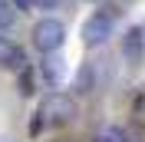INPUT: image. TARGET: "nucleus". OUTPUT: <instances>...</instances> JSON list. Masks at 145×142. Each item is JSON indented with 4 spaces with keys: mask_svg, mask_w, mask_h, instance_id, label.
Returning <instances> with one entry per match:
<instances>
[{
    "mask_svg": "<svg viewBox=\"0 0 145 142\" xmlns=\"http://www.w3.org/2000/svg\"><path fill=\"white\" fill-rule=\"evenodd\" d=\"M63 43H66V27L59 23V20L43 17V20L33 27V46H36L43 56H46V53H56Z\"/></svg>",
    "mask_w": 145,
    "mask_h": 142,
    "instance_id": "obj_1",
    "label": "nucleus"
},
{
    "mask_svg": "<svg viewBox=\"0 0 145 142\" xmlns=\"http://www.w3.org/2000/svg\"><path fill=\"white\" fill-rule=\"evenodd\" d=\"M72 116H76V103L63 93H50L40 103V119L46 126H66V122H72Z\"/></svg>",
    "mask_w": 145,
    "mask_h": 142,
    "instance_id": "obj_2",
    "label": "nucleus"
},
{
    "mask_svg": "<svg viewBox=\"0 0 145 142\" xmlns=\"http://www.w3.org/2000/svg\"><path fill=\"white\" fill-rule=\"evenodd\" d=\"M112 30H116V17L109 13V10H96L86 23H82V43L86 46H102L112 36Z\"/></svg>",
    "mask_w": 145,
    "mask_h": 142,
    "instance_id": "obj_3",
    "label": "nucleus"
},
{
    "mask_svg": "<svg viewBox=\"0 0 145 142\" xmlns=\"http://www.w3.org/2000/svg\"><path fill=\"white\" fill-rule=\"evenodd\" d=\"M0 66H3V70H23V66H27L23 50H20L13 40H7V36H0Z\"/></svg>",
    "mask_w": 145,
    "mask_h": 142,
    "instance_id": "obj_4",
    "label": "nucleus"
},
{
    "mask_svg": "<svg viewBox=\"0 0 145 142\" xmlns=\"http://www.w3.org/2000/svg\"><path fill=\"white\" fill-rule=\"evenodd\" d=\"M142 43H145V36H142L138 27H132L125 36H122V53H125V60L132 63V66L142 63Z\"/></svg>",
    "mask_w": 145,
    "mask_h": 142,
    "instance_id": "obj_5",
    "label": "nucleus"
},
{
    "mask_svg": "<svg viewBox=\"0 0 145 142\" xmlns=\"http://www.w3.org/2000/svg\"><path fill=\"white\" fill-rule=\"evenodd\" d=\"M40 76H43L46 83L59 86V83H63V76H66V66H63V60H59V56H53V53H46L43 66H40Z\"/></svg>",
    "mask_w": 145,
    "mask_h": 142,
    "instance_id": "obj_6",
    "label": "nucleus"
},
{
    "mask_svg": "<svg viewBox=\"0 0 145 142\" xmlns=\"http://www.w3.org/2000/svg\"><path fill=\"white\" fill-rule=\"evenodd\" d=\"M96 142H129V139H125L122 129H102V132L96 135Z\"/></svg>",
    "mask_w": 145,
    "mask_h": 142,
    "instance_id": "obj_7",
    "label": "nucleus"
},
{
    "mask_svg": "<svg viewBox=\"0 0 145 142\" xmlns=\"http://www.w3.org/2000/svg\"><path fill=\"white\" fill-rule=\"evenodd\" d=\"M10 23H13V3L0 0V30H7Z\"/></svg>",
    "mask_w": 145,
    "mask_h": 142,
    "instance_id": "obj_8",
    "label": "nucleus"
},
{
    "mask_svg": "<svg viewBox=\"0 0 145 142\" xmlns=\"http://www.w3.org/2000/svg\"><path fill=\"white\" fill-rule=\"evenodd\" d=\"M63 0H33V7H40V10H53V7H59Z\"/></svg>",
    "mask_w": 145,
    "mask_h": 142,
    "instance_id": "obj_9",
    "label": "nucleus"
},
{
    "mask_svg": "<svg viewBox=\"0 0 145 142\" xmlns=\"http://www.w3.org/2000/svg\"><path fill=\"white\" fill-rule=\"evenodd\" d=\"M13 7H17V10H30V7H33V0H13Z\"/></svg>",
    "mask_w": 145,
    "mask_h": 142,
    "instance_id": "obj_10",
    "label": "nucleus"
}]
</instances>
